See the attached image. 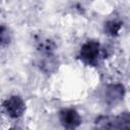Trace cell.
I'll return each instance as SVG.
<instances>
[{"label":"cell","mask_w":130,"mask_h":130,"mask_svg":"<svg viewBox=\"0 0 130 130\" xmlns=\"http://www.w3.org/2000/svg\"><path fill=\"white\" fill-rule=\"evenodd\" d=\"M95 125L99 128L107 129H129L130 115L129 113H122L119 116H100L95 120Z\"/></svg>","instance_id":"6da1fadb"},{"label":"cell","mask_w":130,"mask_h":130,"mask_svg":"<svg viewBox=\"0 0 130 130\" xmlns=\"http://www.w3.org/2000/svg\"><path fill=\"white\" fill-rule=\"evenodd\" d=\"M101 55V46L96 41H87L80 48L78 58L87 66H96Z\"/></svg>","instance_id":"7a4b0ae2"},{"label":"cell","mask_w":130,"mask_h":130,"mask_svg":"<svg viewBox=\"0 0 130 130\" xmlns=\"http://www.w3.org/2000/svg\"><path fill=\"white\" fill-rule=\"evenodd\" d=\"M10 32L5 25H0V46H4L10 42Z\"/></svg>","instance_id":"52a82bcc"},{"label":"cell","mask_w":130,"mask_h":130,"mask_svg":"<svg viewBox=\"0 0 130 130\" xmlns=\"http://www.w3.org/2000/svg\"><path fill=\"white\" fill-rule=\"evenodd\" d=\"M59 119L62 126L67 129L77 128L81 123V118L74 109H63L59 113Z\"/></svg>","instance_id":"277c9868"},{"label":"cell","mask_w":130,"mask_h":130,"mask_svg":"<svg viewBox=\"0 0 130 130\" xmlns=\"http://www.w3.org/2000/svg\"><path fill=\"white\" fill-rule=\"evenodd\" d=\"M125 89L122 84H110L105 90V98L108 104L115 105L116 103L123 100Z\"/></svg>","instance_id":"5b68a950"},{"label":"cell","mask_w":130,"mask_h":130,"mask_svg":"<svg viewBox=\"0 0 130 130\" xmlns=\"http://www.w3.org/2000/svg\"><path fill=\"white\" fill-rule=\"evenodd\" d=\"M3 108L9 117L16 119L23 115L25 111V104L20 96L12 95L4 101Z\"/></svg>","instance_id":"3957f363"},{"label":"cell","mask_w":130,"mask_h":130,"mask_svg":"<svg viewBox=\"0 0 130 130\" xmlns=\"http://www.w3.org/2000/svg\"><path fill=\"white\" fill-rule=\"evenodd\" d=\"M121 27H122V22L117 21V20H110L105 23L104 31H105V34H107L111 37H116L119 35Z\"/></svg>","instance_id":"8992f818"}]
</instances>
